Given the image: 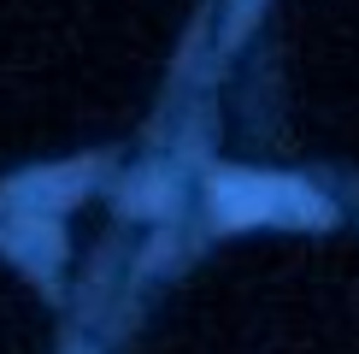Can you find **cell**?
Wrapping results in <instances>:
<instances>
[{"instance_id": "obj_1", "label": "cell", "mask_w": 359, "mask_h": 354, "mask_svg": "<svg viewBox=\"0 0 359 354\" xmlns=\"http://www.w3.org/2000/svg\"><path fill=\"white\" fill-rule=\"evenodd\" d=\"M212 206L230 225H253V218H306V225H324L330 218V206L312 189L289 183V177H253V171H218L212 177Z\"/></svg>"}, {"instance_id": "obj_2", "label": "cell", "mask_w": 359, "mask_h": 354, "mask_svg": "<svg viewBox=\"0 0 359 354\" xmlns=\"http://www.w3.org/2000/svg\"><path fill=\"white\" fill-rule=\"evenodd\" d=\"M171 201H177V189H171L159 171H142L136 189H124V206H130V213H171Z\"/></svg>"}]
</instances>
